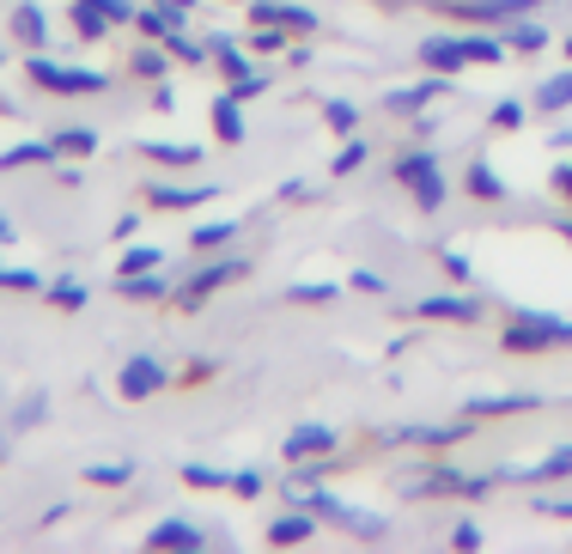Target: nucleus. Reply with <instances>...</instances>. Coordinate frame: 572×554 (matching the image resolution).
<instances>
[{"instance_id": "1", "label": "nucleus", "mask_w": 572, "mask_h": 554, "mask_svg": "<svg viewBox=\"0 0 572 554\" xmlns=\"http://www.w3.org/2000/svg\"><path fill=\"white\" fill-rule=\"evenodd\" d=\"M500 347H505V354H566V347H572V317L512 311V324H505Z\"/></svg>"}, {"instance_id": "2", "label": "nucleus", "mask_w": 572, "mask_h": 554, "mask_svg": "<svg viewBox=\"0 0 572 554\" xmlns=\"http://www.w3.org/2000/svg\"><path fill=\"white\" fill-rule=\"evenodd\" d=\"M24 73H31L37 92H56V98H98V92H110V73H98V68H68V61H49L43 49H31V56H24Z\"/></svg>"}, {"instance_id": "3", "label": "nucleus", "mask_w": 572, "mask_h": 554, "mask_svg": "<svg viewBox=\"0 0 572 554\" xmlns=\"http://www.w3.org/2000/svg\"><path fill=\"white\" fill-rule=\"evenodd\" d=\"M389 177L408 189V201H414L421 214H438V208H445V177H438V152H426V147L396 152V159H389Z\"/></svg>"}, {"instance_id": "4", "label": "nucleus", "mask_w": 572, "mask_h": 554, "mask_svg": "<svg viewBox=\"0 0 572 554\" xmlns=\"http://www.w3.org/2000/svg\"><path fill=\"white\" fill-rule=\"evenodd\" d=\"M238 280H250V263H244V256H214V263L195 268L189 280H177V287H171V305H177V311H201V305L214 299L219 287H238Z\"/></svg>"}, {"instance_id": "5", "label": "nucleus", "mask_w": 572, "mask_h": 554, "mask_svg": "<svg viewBox=\"0 0 572 554\" xmlns=\"http://www.w3.org/2000/svg\"><path fill=\"white\" fill-rule=\"evenodd\" d=\"M481 427V421H421V427H389V445H414V451H451L463 445L470 433Z\"/></svg>"}, {"instance_id": "6", "label": "nucleus", "mask_w": 572, "mask_h": 554, "mask_svg": "<svg viewBox=\"0 0 572 554\" xmlns=\"http://www.w3.org/2000/svg\"><path fill=\"white\" fill-rule=\"evenodd\" d=\"M165 384H171V366L152 359V354H135L122 372H116V396H122V403H147V396L165 390Z\"/></svg>"}, {"instance_id": "7", "label": "nucleus", "mask_w": 572, "mask_h": 554, "mask_svg": "<svg viewBox=\"0 0 572 554\" xmlns=\"http://www.w3.org/2000/svg\"><path fill=\"white\" fill-rule=\"evenodd\" d=\"M549 7V0H445V19L457 24H512L524 19V12Z\"/></svg>"}, {"instance_id": "8", "label": "nucleus", "mask_w": 572, "mask_h": 554, "mask_svg": "<svg viewBox=\"0 0 572 554\" xmlns=\"http://www.w3.org/2000/svg\"><path fill=\"white\" fill-rule=\"evenodd\" d=\"M250 24H275L286 37H317L323 19L310 7H298V0H250Z\"/></svg>"}, {"instance_id": "9", "label": "nucleus", "mask_w": 572, "mask_h": 554, "mask_svg": "<svg viewBox=\"0 0 572 554\" xmlns=\"http://www.w3.org/2000/svg\"><path fill=\"white\" fill-rule=\"evenodd\" d=\"M396 487H402L408 499H463L470 475H463L457 463H433V469H421V475H402Z\"/></svg>"}, {"instance_id": "10", "label": "nucleus", "mask_w": 572, "mask_h": 554, "mask_svg": "<svg viewBox=\"0 0 572 554\" xmlns=\"http://www.w3.org/2000/svg\"><path fill=\"white\" fill-rule=\"evenodd\" d=\"M414 317H426V324H481L487 305L475 293H426V299H414Z\"/></svg>"}, {"instance_id": "11", "label": "nucleus", "mask_w": 572, "mask_h": 554, "mask_svg": "<svg viewBox=\"0 0 572 554\" xmlns=\"http://www.w3.org/2000/svg\"><path fill=\"white\" fill-rule=\"evenodd\" d=\"M536 408H542V396H530V390H493V396H470L463 415L470 421H505V415H536Z\"/></svg>"}, {"instance_id": "12", "label": "nucleus", "mask_w": 572, "mask_h": 554, "mask_svg": "<svg viewBox=\"0 0 572 554\" xmlns=\"http://www.w3.org/2000/svg\"><path fill=\"white\" fill-rule=\"evenodd\" d=\"M445 92H451V73H433V68H426V80H414V86H402V92H389L384 110H389V116H421L426 105H438Z\"/></svg>"}, {"instance_id": "13", "label": "nucleus", "mask_w": 572, "mask_h": 554, "mask_svg": "<svg viewBox=\"0 0 572 554\" xmlns=\"http://www.w3.org/2000/svg\"><path fill=\"white\" fill-rule=\"evenodd\" d=\"M207 543H214V536H207L201 524H189V518H159L147 531V548H159V554H195Z\"/></svg>"}, {"instance_id": "14", "label": "nucleus", "mask_w": 572, "mask_h": 554, "mask_svg": "<svg viewBox=\"0 0 572 554\" xmlns=\"http://www.w3.org/2000/svg\"><path fill=\"white\" fill-rule=\"evenodd\" d=\"M505 482H530V487H554V482H572V445H554L542 463H517V469H500Z\"/></svg>"}, {"instance_id": "15", "label": "nucleus", "mask_w": 572, "mask_h": 554, "mask_svg": "<svg viewBox=\"0 0 572 554\" xmlns=\"http://www.w3.org/2000/svg\"><path fill=\"white\" fill-rule=\"evenodd\" d=\"M323 451H342V433L323 427V421H305V427L286 433L280 457H286V463H305V457H323Z\"/></svg>"}, {"instance_id": "16", "label": "nucleus", "mask_w": 572, "mask_h": 554, "mask_svg": "<svg viewBox=\"0 0 572 554\" xmlns=\"http://www.w3.org/2000/svg\"><path fill=\"white\" fill-rule=\"evenodd\" d=\"M195 19V12L171 7V0H147V7H135V31L147 37V43H165L171 31H184V24Z\"/></svg>"}, {"instance_id": "17", "label": "nucleus", "mask_w": 572, "mask_h": 554, "mask_svg": "<svg viewBox=\"0 0 572 554\" xmlns=\"http://www.w3.org/2000/svg\"><path fill=\"white\" fill-rule=\"evenodd\" d=\"M421 68H433V73H451V80H457L463 68H475L470 61V49H463V37H451V31H433L421 43Z\"/></svg>"}, {"instance_id": "18", "label": "nucleus", "mask_w": 572, "mask_h": 554, "mask_svg": "<svg viewBox=\"0 0 572 554\" xmlns=\"http://www.w3.org/2000/svg\"><path fill=\"white\" fill-rule=\"evenodd\" d=\"M317 512H305V506H286L275 524H268V543L275 548H298V543H310V536H317Z\"/></svg>"}, {"instance_id": "19", "label": "nucleus", "mask_w": 572, "mask_h": 554, "mask_svg": "<svg viewBox=\"0 0 572 554\" xmlns=\"http://www.w3.org/2000/svg\"><path fill=\"white\" fill-rule=\"evenodd\" d=\"M152 208H171V214H189V208H207L214 201V184H195V189H177V184H152L147 189Z\"/></svg>"}, {"instance_id": "20", "label": "nucleus", "mask_w": 572, "mask_h": 554, "mask_svg": "<svg viewBox=\"0 0 572 554\" xmlns=\"http://www.w3.org/2000/svg\"><path fill=\"white\" fill-rule=\"evenodd\" d=\"M12 37L24 43V56L49 43V19H43V7H37V0H19V7H12Z\"/></svg>"}, {"instance_id": "21", "label": "nucleus", "mask_w": 572, "mask_h": 554, "mask_svg": "<svg viewBox=\"0 0 572 554\" xmlns=\"http://www.w3.org/2000/svg\"><path fill=\"white\" fill-rule=\"evenodd\" d=\"M214 135L226 140V147H238V140H244V98L231 92V86L214 98Z\"/></svg>"}, {"instance_id": "22", "label": "nucleus", "mask_w": 572, "mask_h": 554, "mask_svg": "<svg viewBox=\"0 0 572 554\" xmlns=\"http://www.w3.org/2000/svg\"><path fill=\"white\" fill-rule=\"evenodd\" d=\"M116 293L122 299H135V305H159V299H171V280L152 268V275H116Z\"/></svg>"}, {"instance_id": "23", "label": "nucleus", "mask_w": 572, "mask_h": 554, "mask_svg": "<svg viewBox=\"0 0 572 554\" xmlns=\"http://www.w3.org/2000/svg\"><path fill=\"white\" fill-rule=\"evenodd\" d=\"M140 159H147V165H177V171H189V165H201V147H184V140H140Z\"/></svg>"}, {"instance_id": "24", "label": "nucleus", "mask_w": 572, "mask_h": 554, "mask_svg": "<svg viewBox=\"0 0 572 554\" xmlns=\"http://www.w3.org/2000/svg\"><path fill=\"white\" fill-rule=\"evenodd\" d=\"M505 43H512V56H542V49H549V24H536L524 12V19L505 24Z\"/></svg>"}, {"instance_id": "25", "label": "nucleus", "mask_w": 572, "mask_h": 554, "mask_svg": "<svg viewBox=\"0 0 572 554\" xmlns=\"http://www.w3.org/2000/svg\"><path fill=\"white\" fill-rule=\"evenodd\" d=\"M56 140H19V147L0 152V171H24V165H56Z\"/></svg>"}, {"instance_id": "26", "label": "nucleus", "mask_w": 572, "mask_h": 554, "mask_svg": "<svg viewBox=\"0 0 572 554\" xmlns=\"http://www.w3.org/2000/svg\"><path fill=\"white\" fill-rule=\"evenodd\" d=\"M536 116H561V110H572V68L566 73H554V80H542L536 86V105H530Z\"/></svg>"}, {"instance_id": "27", "label": "nucleus", "mask_w": 572, "mask_h": 554, "mask_svg": "<svg viewBox=\"0 0 572 554\" xmlns=\"http://www.w3.org/2000/svg\"><path fill=\"white\" fill-rule=\"evenodd\" d=\"M184 487H195V494H231V469H214V463H184Z\"/></svg>"}, {"instance_id": "28", "label": "nucleus", "mask_w": 572, "mask_h": 554, "mask_svg": "<svg viewBox=\"0 0 572 554\" xmlns=\"http://www.w3.org/2000/svg\"><path fill=\"white\" fill-rule=\"evenodd\" d=\"M128 73H140V80H165V73H171V49H165V43H140L135 56H128Z\"/></svg>"}, {"instance_id": "29", "label": "nucleus", "mask_w": 572, "mask_h": 554, "mask_svg": "<svg viewBox=\"0 0 572 554\" xmlns=\"http://www.w3.org/2000/svg\"><path fill=\"white\" fill-rule=\"evenodd\" d=\"M214 68L226 73V86H238L244 73H256V68H250V56H244V49L231 43V37H214Z\"/></svg>"}, {"instance_id": "30", "label": "nucleus", "mask_w": 572, "mask_h": 554, "mask_svg": "<svg viewBox=\"0 0 572 554\" xmlns=\"http://www.w3.org/2000/svg\"><path fill=\"white\" fill-rule=\"evenodd\" d=\"M165 49H171V61H184V68H207V61H214V43H201V37H189V31H171Z\"/></svg>"}, {"instance_id": "31", "label": "nucleus", "mask_w": 572, "mask_h": 554, "mask_svg": "<svg viewBox=\"0 0 572 554\" xmlns=\"http://www.w3.org/2000/svg\"><path fill=\"white\" fill-rule=\"evenodd\" d=\"M463 184H470V196H475V201H500V196H505V177L493 171L487 159H475V165H470V177H463Z\"/></svg>"}, {"instance_id": "32", "label": "nucleus", "mask_w": 572, "mask_h": 554, "mask_svg": "<svg viewBox=\"0 0 572 554\" xmlns=\"http://www.w3.org/2000/svg\"><path fill=\"white\" fill-rule=\"evenodd\" d=\"M49 140H56L61 159H92V152H98V135H92V128H56Z\"/></svg>"}, {"instance_id": "33", "label": "nucleus", "mask_w": 572, "mask_h": 554, "mask_svg": "<svg viewBox=\"0 0 572 554\" xmlns=\"http://www.w3.org/2000/svg\"><path fill=\"white\" fill-rule=\"evenodd\" d=\"M152 268H165V250H159V244H128L122 263H116V275H152Z\"/></svg>"}, {"instance_id": "34", "label": "nucleus", "mask_w": 572, "mask_h": 554, "mask_svg": "<svg viewBox=\"0 0 572 554\" xmlns=\"http://www.w3.org/2000/svg\"><path fill=\"white\" fill-rule=\"evenodd\" d=\"M366 159H372V147H366V140H359V135H347L342 147H335V159H329V177H354V171H359V165H366Z\"/></svg>"}, {"instance_id": "35", "label": "nucleus", "mask_w": 572, "mask_h": 554, "mask_svg": "<svg viewBox=\"0 0 572 554\" xmlns=\"http://www.w3.org/2000/svg\"><path fill=\"white\" fill-rule=\"evenodd\" d=\"M231 238H238V220H207L189 231V250H226Z\"/></svg>"}, {"instance_id": "36", "label": "nucleus", "mask_w": 572, "mask_h": 554, "mask_svg": "<svg viewBox=\"0 0 572 554\" xmlns=\"http://www.w3.org/2000/svg\"><path fill=\"white\" fill-rule=\"evenodd\" d=\"M463 49H470V61H487V68L512 56V43H505V37H493V31H470V37H463Z\"/></svg>"}, {"instance_id": "37", "label": "nucleus", "mask_w": 572, "mask_h": 554, "mask_svg": "<svg viewBox=\"0 0 572 554\" xmlns=\"http://www.w3.org/2000/svg\"><path fill=\"white\" fill-rule=\"evenodd\" d=\"M286 299H293V305H335V299H342V287H335V280H293Z\"/></svg>"}, {"instance_id": "38", "label": "nucleus", "mask_w": 572, "mask_h": 554, "mask_svg": "<svg viewBox=\"0 0 572 554\" xmlns=\"http://www.w3.org/2000/svg\"><path fill=\"white\" fill-rule=\"evenodd\" d=\"M86 482H92V487H128V482H135V463H128V457H116V463H86Z\"/></svg>"}, {"instance_id": "39", "label": "nucleus", "mask_w": 572, "mask_h": 554, "mask_svg": "<svg viewBox=\"0 0 572 554\" xmlns=\"http://www.w3.org/2000/svg\"><path fill=\"white\" fill-rule=\"evenodd\" d=\"M73 31H80L86 43H98V37L110 31V19H103V7H98V0H73Z\"/></svg>"}, {"instance_id": "40", "label": "nucleus", "mask_w": 572, "mask_h": 554, "mask_svg": "<svg viewBox=\"0 0 572 554\" xmlns=\"http://www.w3.org/2000/svg\"><path fill=\"white\" fill-rule=\"evenodd\" d=\"M323 122H329V135H359V105H347V98H329L323 105Z\"/></svg>"}, {"instance_id": "41", "label": "nucleus", "mask_w": 572, "mask_h": 554, "mask_svg": "<svg viewBox=\"0 0 572 554\" xmlns=\"http://www.w3.org/2000/svg\"><path fill=\"white\" fill-rule=\"evenodd\" d=\"M524 116H530V105L505 98V105H493V110H487V128H493V135H517V128H524Z\"/></svg>"}, {"instance_id": "42", "label": "nucleus", "mask_w": 572, "mask_h": 554, "mask_svg": "<svg viewBox=\"0 0 572 554\" xmlns=\"http://www.w3.org/2000/svg\"><path fill=\"white\" fill-rule=\"evenodd\" d=\"M43 299L56 305V311H86V287H80V280H49Z\"/></svg>"}, {"instance_id": "43", "label": "nucleus", "mask_w": 572, "mask_h": 554, "mask_svg": "<svg viewBox=\"0 0 572 554\" xmlns=\"http://www.w3.org/2000/svg\"><path fill=\"white\" fill-rule=\"evenodd\" d=\"M438 263H445V275H451V280H457V287H470V280H475V268H470V256H463V250H457V244H438Z\"/></svg>"}, {"instance_id": "44", "label": "nucleus", "mask_w": 572, "mask_h": 554, "mask_svg": "<svg viewBox=\"0 0 572 554\" xmlns=\"http://www.w3.org/2000/svg\"><path fill=\"white\" fill-rule=\"evenodd\" d=\"M0 287H7V293H43L49 280L37 275V268H0Z\"/></svg>"}, {"instance_id": "45", "label": "nucleus", "mask_w": 572, "mask_h": 554, "mask_svg": "<svg viewBox=\"0 0 572 554\" xmlns=\"http://www.w3.org/2000/svg\"><path fill=\"white\" fill-rule=\"evenodd\" d=\"M43 408H49V396H43V390H31L19 408H12V427H37V421H43Z\"/></svg>"}, {"instance_id": "46", "label": "nucleus", "mask_w": 572, "mask_h": 554, "mask_svg": "<svg viewBox=\"0 0 572 554\" xmlns=\"http://www.w3.org/2000/svg\"><path fill=\"white\" fill-rule=\"evenodd\" d=\"M263 469H231V494H238V499H256V494H263Z\"/></svg>"}, {"instance_id": "47", "label": "nucleus", "mask_w": 572, "mask_h": 554, "mask_svg": "<svg viewBox=\"0 0 572 554\" xmlns=\"http://www.w3.org/2000/svg\"><path fill=\"white\" fill-rule=\"evenodd\" d=\"M347 287H354V293H372V299H384L389 280H384V275H372V268H354V275H347Z\"/></svg>"}, {"instance_id": "48", "label": "nucleus", "mask_w": 572, "mask_h": 554, "mask_svg": "<svg viewBox=\"0 0 572 554\" xmlns=\"http://www.w3.org/2000/svg\"><path fill=\"white\" fill-rule=\"evenodd\" d=\"M445 543H451V548H481L487 536H481V524H475V518H463V524H451V536H445Z\"/></svg>"}, {"instance_id": "49", "label": "nucleus", "mask_w": 572, "mask_h": 554, "mask_svg": "<svg viewBox=\"0 0 572 554\" xmlns=\"http://www.w3.org/2000/svg\"><path fill=\"white\" fill-rule=\"evenodd\" d=\"M268 86H275V80H268V73H244V80H238V86H231V92H238V98H244V105H250V98H263V92H268Z\"/></svg>"}, {"instance_id": "50", "label": "nucleus", "mask_w": 572, "mask_h": 554, "mask_svg": "<svg viewBox=\"0 0 572 554\" xmlns=\"http://www.w3.org/2000/svg\"><path fill=\"white\" fill-rule=\"evenodd\" d=\"M536 512H542V518H566V524H572V499H554V494H536Z\"/></svg>"}, {"instance_id": "51", "label": "nucleus", "mask_w": 572, "mask_h": 554, "mask_svg": "<svg viewBox=\"0 0 572 554\" xmlns=\"http://www.w3.org/2000/svg\"><path fill=\"white\" fill-rule=\"evenodd\" d=\"M110 24H135V0H98Z\"/></svg>"}, {"instance_id": "52", "label": "nucleus", "mask_w": 572, "mask_h": 554, "mask_svg": "<svg viewBox=\"0 0 572 554\" xmlns=\"http://www.w3.org/2000/svg\"><path fill=\"white\" fill-rule=\"evenodd\" d=\"M214 359H189V366H184V384H207V378H214Z\"/></svg>"}, {"instance_id": "53", "label": "nucleus", "mask_w": 572, "mask_h": 554, "mask_svg": "<svg viewBox=\"0 0 572 554\" xmlns=\"http://www.w3.org/2000/svg\"><path fill=\"white\" fill-rule=\"evenodd\" d=\"M135 231H140V214H122V220L110 226V238H116V244H128V238H135Z\"/></svg>"}, {"instance_id": "54", "label": "nucleus", "mask_w": 572, "mask_h": 554, "mask_svg": "<svg viewBox=\"0 0 572 554\" xmlns=\"http://www.w3.org/2000/svg\"><path fill=\"white\" fill-rule=\"evenodd\" d=\"M554 189H561V196L572 201V159H561V165H554Z\"/></svg>"}, {"instance_id": "55", "label": "nucleus", "mask_w": 572, "mask_h": 554, "mask_svg": "<svg viewBox=\"0 0 572 554\" xmlns=\"http://www.w3.org/2000/svg\"><path fill=\"white\" fill-rule=\"evenodd\" d=\"M0 244H12V220H7V214H0Z\"/></svg>"}, {"instance_id": "56", "label": "nucleus", "mask_w": 572, "mask_h": 554, "mask_svg": "<svg viewBox=\"0 0 572 554\" xmlns=\"http://www.w3.org/2000/svg\"><path fill=\"white\" fill-rule=\"evenodd\" d=\"M171 7H184V12H195V7H201V0H171Z\"/></svg>"}, {"instance_id": "57", "label": "nucleus", "mask_w": 572, "mask_h": 554, "mask_svg": "<svg viewBox=\"0 0 572 554\" xmlns=\"http://www.w3.org/2000/svg\"><path fill=\"white\" fill-rule=\"evenodd\" d=\"M566 61H572V37H566Z\"/></svg>"}, {"instance_id": "58", "label": "nucleus", "mask_w": 572, "mask_h": 554, "mask_svg": "<svg viewBox=\"0 0 572 554\" xmlns=\"http://www.w3.org/2000/svg\"><path fill=\"white\" fill-rule=\"evenodd\" d=\"M231 7H250V0H231Z\"/></svg>"}, {"instance_id": "59", "label": "nucleus", "mask_w": 572, "mask_h": 554, "mask_svg": "<svg viewBox=\"0 0 572 554\" xmlns=\"http://www.w3.org/2000/svg\"><path fill=\"white\" fill-rule=\"evenodd\" d=\"M384 7H402V0H384Z\"/></svg>"}]
</instances>
